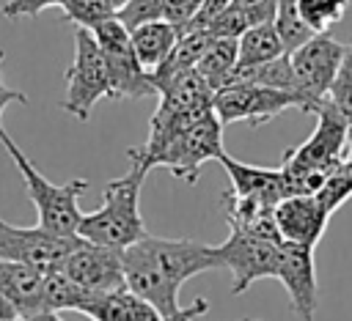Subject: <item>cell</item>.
<instances>
[{
    "instance_id": "cell-1",
    "label": "cell",
    "mask_w": 352,
    "mask_h": 321,
    "mask_svg": "<svg viewBox=\"0 0 352 321\" xmlns=\"http://www.w3.org/2000/svg\"><path fill=\"white\" fill-rule=\"evenodd\" d=\"M124 283L132 294L146 299L162 318L176 316L179 288L209 269H220L217 247L198 239H162L146 233L140 241L121 250Z\"/></svg>"
},
{
    "instance_id": "cell-2",
    "label": "cell",
    "mask_w": 352,
    "mask_h": 321,
    "mask_svg": "<svg viewBox=\"0 0 352 321\" xmlns=\"http://www.w3.org/2000/svg\"><path fill=\"white\" fill-rule=\"evenodd\" d=\"M316 129L311 137L294 148H289L280 159L283 189L289 195H316L324 178L344 162L346 143H349V123L346 118L324 99L316 107Z\"/></svg>"
},
{
    "instance_id": "cell-3",
    "label": "cell",
    "mask_w": 352,
    "mask_h": 321,
    "mask_svg": "<svg viewBox=\"0 0 352 321\" xmlns=\"http://www.w3.org/2000/svg\"><path fill=\"white\" fill-rule=\"evenodd\" d=\"M146 176L148 167L129 162V170L124 176L107 181L102 192V206L80 217L77 236L110 250H126L129 244L140 241L148 233L140 214V189Z\"/></svg>"
},
{
    "instance_id": "cell-4",
    "label": "cell",
    "mask_w": 352,
    "mask_h": 321,
    "mask_svg": "<svg viewBox=\"0 0 352 321\" xmlns=\"http://www.w3.org/2000/svg\"><path fill=\"white\" fill-rule=\"evenodd\" d=\"M160 104L148 123V137L143 145L129 148V162H138L151 170V156L165 148L179 132H184L190 123H195L201 115L212 112V96L214 91L198 77V71H184L182 77L170 80L165 88H160Z\"/></svg>"
},
{
    "instance_id": "cell-5",
    "label": "cell",
    "mask_w": 352,
    "mask_h": 321,
    "mask_svg": "<svg viewBox=\"0 0 352 321\" xmlns=\"http://www.w3.org/2000/svg\"><path fill=\"white\" fill-rule=\"evenodd\" d=\"M0 143L25 181L28 198L38 214V228L58 233V236H77V225L82 217V209L77 200L88 189V178H72L69 184H52L50 178L38 173V167L25 156V151L11 140V134L3 126H0Z\"/></svg>"
},
{
    "instance_id": "cell-6",
    "label": "cell",
    "mask_w": 352,
    "mask_h": 321,
    "mask_svg": "<svg viewBox=\"0 0 352 321\" xmlns=\"http://www.w3.org/2000/svg\"><path fill=\"white\" fill-rule=\"evenodd\" d=\"M223 151V123L217 121L214 110L201 115L195 123H190L184 132H179L165 148H160L151 156V167H165L179 181L195 184L201 176V167L209 159H220Z\"/></svg>"
},
{
    "instance_id": "cell-7",
    "label": "cell",
    "mask_w": 352,
    "mask_h": 321,
    "mask_svg": "<svg viewBox=\"0 0 352 321\" xmlns=\"http://www.w3.org/2000/svg\"><path fill=\"white\" fill-rule=\"evenodd\" d=\"M99 99H110V80L104 58L91 30L74 33V60L66 69V96L60 110L77 121H88Z\"/></svg>"
},
{
    "instance_id": "cell-8",
    "label": "cell",
    "mask_w": 352,
    "mask_h": 321,
    "mask_svg": "<svg viewBox=\"0 0 352 321\" xmlns=\"http://www.w3.org/2000/svg\"><path fill=\"white\" fill-rule=\"evenodd\" d=\"M91 36L99 44V52L104 58L107 80H110V99H146L154 96L157 88L151 77L140 69L132 44H129V30L121 25L118 16L99 22Z\"/></svg>"
},
{
    "instance_id": "cell-9",
    "label": "cell",
    "mask_w": 352,
    "mask_h": 321,
    "mask_svg": "<svg viewBox=\"0 0 352 321\" xmlns=\"http://www.w3.org/2000/svg\"><path fill=\"white\" fill-rule=\"evenodd\" d=\"M292 107L305 112V102L297 93L264 88V85H250V82L223 85L212 96V110L223 126L245 121L256 129V126H264L267 121H272L275 115H280L283 110H292Z\"/></svg>"
},
{
    "instance_id": "cell-10",
    "label": "cell",
    "mask_w": 352,
    "mask_h": 321,
    "mask_svg": "<svg viewBox=\"0 0 352 321\" xmlns=\"http://www.w3.org/2000/svg\"><path fill=\"white\" fill-rule=\"evenodd\" d=\"M344 49L346 44L336 41L330 33H314L302 47L289 52L300 96L308 102V112H316V107L327 99V91L341 66Z\"/></svg>"
},
{
    "instance_id": "cell-11",
    "label": "cell",
    "mask_w": 352,
    "mask_h": 321,
    "mask_svg": "<svg viewBox=\"0 0 352 321\" xmlns=\"http://www.w3.org/2000/svg\"><path fill=\"white\" fill-rule=\"evenodd\" d=\"M280 244L283 241L231 230L228 239L217 244L220 266L231 269V294H245L256 280H275L280 263Z\"/></svg>"
},
{
    "instance_id": "cell-12",
    "label": "cell",
    "mask_w": 352,
    "mask_h": 321,
    "mask_svg": "<svg viewBox=\"0 0 352 321\" xmlns=\"http://www.w3.org/2000/svg\"><path fill=\"white\" fill-rule=\"evenodd\" d=\"M80 236H58L44 228H19L0 219V261L28 263L38 272H52L74 250Z\"/></svg>"
},
{
    "instance_id": "cell-13",
    "label": "cell",
    "mask_w": 352,
    "mask_h": 321,
    "mask_svg": "<svg viewBox=\"0 0 352 321\" xmlns=\"http://www.w3.org/2000/svg\"><path fill=\"white\" fill-rule=\"evenodd\" d=\"M72 283H77L80 288H85L88 294H107V291H118L126 288L124 283V263H121V250H110V247H99L91 244L85 239H80L74 244V250L63 258V263L58 266Z\"/></svg>"
},
{
    "instance_id": "cell-14",
    "label": "cell",
    "mask_w": 352,
    "mask_h": 321,
    "mask_svg": "<svg viewBox=\"0 0 352 321\" xmlns=\"http://www.w3.org/2000/svg\"><path fill=\"white\" fill-rule=\"evenodd\" d=\"M275 280H280V285L286 288L289 302H292V313L300 321H314L316 307H319V283H316L314 250L302 247V244L283 241Z\"/></svg>"
},
{
    "instance_id": "cell-15",
    "label": "cell",
    "mask_w": 352,
    "mask_h": 321,
    "mask_svg": "<svg viewBox=\"0 0 352 321\" xmlns=\"http://www.w3.org/2000/svg\"><path fill=\"white\" fill-rule=\"evenodd\" d=\"M272 217H275L280 241L316 250L333 214L322 206V200L316 195H289V198L278 200V206L272 209Z\"/></svg>"
},
{
    "instance_id": "cell-16",
    "label": "cell",
    "mask_w": 352,
    "mask_h": 321,
    "mask_svg": "<svg viewBox=\"0 0 352 321\" xmlns=\"http://www.w3.org/2000/svg\"><path fill=\"white\" fill-rule=\"evenodd\" d=\"M228 178H231V195L236 198H253L264 206H278V200L286 198V189H283V176L278 167H258V165H245L228 154H220L217 159Z\"/></svg>"
},
{
    "instance_id": "cell-17",
    "label": "cell",
    "mask_w": 352,
    "mask_h": 321,
    "mask_svg": "<svg viewBox=\"0 0 352 321\" xmlns=\"http://www.w3.org/2000/svg\"><path fill=\"white\" fill-rule=\"evenodd\" d=\"M41 280L44 272L28 266V263H14V261H0V296L11 305L19 321L44 313L41 307Z\"/></svg>"
},
{
    "instance_id": "cell-18",
    "label": "cell",
    "mask_w": 352,
    "mask_h": 321,
    "mask_svg": "<svg viewBox=\"0 0 352 321\" xmlns=\"http://www.w3.org/2000/svg\"><path fill=\"white\" fill-rule=\"evenodd\" d=\"M77 313L88 316L91 321H162V316L129 288L96 294Z\"/></svg>"
},
{
    "instance_id": "cell-19",
    "label": "cell",
    "mask_w": 352,
    "mask_h": 321,
    "mask_svg": "<svg viewBox=\"0 0 352 321\" xmlns=\"http://www.w3.org/2000/svg\"><path fill=\"white\" fill-rule=\"evenodd\" d=\"M212 44V36L204 30V27H182L179 30V38L170 49V55L162 60V66H157L148 77L160 93V88H165L170 80L182 77L184 71H192L198 58L206 52V47Z\"/></svg>"
},
{
    "instance_id": "cell-20",
    "label": "cell",
    "mask_w": 352,
    "mask_h": 321,
    "mask_svg": "<svg viewBox=\"0 0 352 321\" xmlns=\"http://www.w3.org/2000/svg\"><path fill=\"white\" fill-rule=\"evenodd\" d=\"M176 38H179V27L165 19H151V22L135 25L129 30L132 52L146 74H151L157 66H162V60L170 55V49L176 44Z\"/></svg>"
},
{
    "instance_id": "cell-21",
    "label": "cell",
    "mask_w": 352,
    "mask_h": 321,
    "mask_svg": "<svg viewBox=\"0 0 352 321\" xmlns=\"http://www.w3.org/2000/svg\"><path fill=\"white\" fill-rule=\"evenodd\" d=\"M280 55H286V49L272 22L253 25L236 38V66H256L275 60Z\"/></svg>"
},
{
    "instance_id": "cell-22",
    "label": "cell",
    "mask_w": 352,
    "mask_h": 321,
    "mask_svg": "<svg viewBox=\"0 0 352 321\" xmlns=\"http://www.w3.org/2000/svg\"><path fill=\"white\" fill-rule=\"evenodd\" d=\"M234 69H236V38H212L206 52L195 63L198 77L212 91H220L223 85H228Z\"/></svg>"
},
{
    "instance_id": "cell-23",
    "label": "cell",
    "mask_w": 352,
    "mask_h": 321,
    "mask_svg": "<svg viewBox=\"0 0 352 321\" xmlns=\"http://www.w3.org/2000/svg\"><path fill=\"white\" fill-rule=\"evenodd\" d=\"M94 294L72 283L60 269L44 272L41 280V307L44 313H58V310H80Z\"/></svg>"
},
{
    "instance_id": "cell-24",
    "label": "cell",
    "mask_w": 352,
    "mask_h": 321,
    "mask_svg": "<svg viewBox=\"0 0 352 321\" xmlns=\"http://www.w3.org/2000/svg\"><path fill=\"white\" fill-rule=\"evenodd\" d=\"M272 25H275V30H278V36L283 41L286 55L294 52L297 47H302L314 36V30L302 22V16L297 11V0H278V11H275Z\"/></svg>"
},
{
    "instance_id": "cell-25",
    "label": "cell",
    "mask_w": 352,
    "mask_h": 321,
    "mask_svg": "<svg viewBox=\"0 0 352 321\" xmlns=\"http://www.w3.org/2000/svg\"><path fill=\"white\" fill-rule=\"evenodd\" d=\"M66 22H72L77 30H94L99 22L118 16L116 5L110 0H66L60 5Z\"/></svg>"
},
{
    "instance_id": "cell-26",
    "label": "cell",
    "mask_w": 352,
    "mask_h": 321,
    "mask_svg": "<svg viewBox=\"0 0 352 321\" xmlns=\"http://www.w3.org/2000/svg\"><path fill=\"white\" fill-rule=\"evenodd\" d=\"M349 8V0H297L302 22L314 33H327Z\"/></svg>"
},
{
    "instance_id": "cell-27",
    "label": "cell",
    "mask_w": 352,
    "mask_h": 321,
    "mask_svg": "<svg viewBox=\"0 0 352 321\" xmlns=\"http://www.w3.org/2000/svg\"><path fill=\"white\" fill-rule=\"evenodd\" d=\"M316 198L322 200V206H324L330 214H336V211L352 198V159L344 156V162L324 178V184L319 187Z\"/></svg>"
},
{
    "instance_id": "cell-28",
    "label": "cell",
    "mask_w": 352,
    "mask_h": 321,
    "mask_svg": "<svg viewBox=\"0 0 352 321\" xmlns=\"http://www.w3.org/2000/svg\"><path fill=\"white\" fill-rule=\"evenodd\" d=\"M327 102L346 118V123L352 126V41L346 44L344 49V58H341V66L336 71V80L327 91Z\"/></svg>"
},
{
    "instance_id": "cell-29",
    "label": "cell",
    "mask_w": 352,
    "mask_h": 321,
    "mask_svg": "<svg viewBox=\"0 0 352 321\" xmlns=\"http://www.w3.org/2000/svg\"><path fill=\"white\" fill-rule=\"evenodd\" d=\"M162 3L165 0H126V5L118 8V19L126 30L151 19H162Z\"/></svg>"
},
{
    "instance_id": "cell-30",
    "label": "cell",
    "mask_w": 352,
    "mask_h": 321,
    "mask_svg": "<svg viewBox=\"0 0 352 321\" xmlns=\"http://www.w3.org/2000/svg\"><path fill=\"white\" fill-rule=\"evenodd\" d=\"M66 0H6L3 3V16L6 19H22V16H36L44 8H60Z\"/></svg>"
},
{
    "instance_id": "cell-31",
    "label": "cell",
    "mask_w": 352,
    "mask_h": 321,
    "mask_svg": "<svg viewBox=\"0 0 352 321\" xmlns=\"http://www.w3.org/2000/svg\"><path fill=\"white\" fill-rule=\"evenodd\" d=\"M236 5L245 11L250 27L261 25V22H272L275 11H278V0H236Z\"/></svg>"
},
{
    "instance_id": "cell-32",
    "label": "cell",
    "mask_w": 352,
    "mask_h": 321,
    "mask_svg": "<svg viewBox=\"0 0 352 321\" xmlns=\"http://www.w3.org/2000/svg\"><path fill=\"white\" fill-rule=\"evenodd\" d=\"M3 63H6V49H0V118H3V110L8 104H28V96L16 88H8L3 82Z\"/></svg>"
},
{
    "instance_id": "cell-33",
    "label": "cell",
    "mask_w": 352,
    "mask_h": 321,
    "mask_svg": "<svg viewBox=\"0 0 352 321\" xmlns=\"http://www.w3.org/2000/svg\"><path fill=\"white\" fill-rule=\"evenodd\" d=\"M209 310V299H204V296H198L190 307H182L170 321H192V318H198L201 313H206Z\"/></svg>"
},
{
    "instance_id": "cell-34",
    "label": "cell",
    "mask_w": 352,
    "mask_h": 321,
    "mask_svg": "<svg viewBox=\"0 0 352 321\" xmlns=\"http://www.w3.org/2000/svg\"><path fill=\"white\" fill-rule=\"evenodd\" d=\"M0 321H19V318H16V313L11 310V305H8L3 296H0Z\"/></svg>"
},
{
    "instance_id": "cell-35",
    "label": "cell",
    "mask_w": 352,
    "mask_h": 321,
    "mask_svg": "<svg viewBox=\"0 0 352 321\" xmlns=\"http://www.w3.org/2000/svg\"><path fill=\"white\" fill-rule=\"evenodd\" d=\"M25 321H63L58 313H36V316H30V318H25Z\"/></svg>"
},
{
    "instance_id": "cell-36",
    "label": "cell",
    "mask_w": 352,
    "mask_h": 321,
    "mask_svg": "<svg viewBox=\"0 0 352 321\" xmlns=\"http://www.w3.org/2000/svg\"><path fill=\"white\" fill-rule=\"evenodd\" d=\"M346 159H352V129H349V143H346Z\"/></svg>"
},
{
    "instance_id": "cell-37",
    "label": "cell",
    "mask_w": 352,
    "mask_h": 321,
    "mask_svg": "<svg viewBox=\"0 0 352 321\" xmlns=\"http://www.w3.org/2000/svg\"><path fill=\"white\" fill-rule=\"evenodd\" d=\"M110 3H113V5H116V11H118V8H121V5H126V0H110Z\"/></svg>"
},
{
    "instance_id": "cell-38",
    "label": "cell",
    "mask_w": 352,
    "mask_h": 321,
    "mask_svg": "<svg viewBox=\"0 0 352 321\" xmlns=\"http://www.w3.org/2000/svg\"><path fill=\"white\" fill-rule=\"evenodd\" d=\"M239 321H261V318H239Z\"/></svg>"
},
{
    "instance_id": "cell-39",
    "label": "cell",
    "mask_w": 352,
    "mask_h": 321,
    "mask_svg": "<svg viewBox=\"0 0 352 321\" xmlns=\"http://www.w3.org/2000/svg\"><path fill=\"white\" fill-rule=\"evenodd\" d=\"M349 129H352V126H349Z\"/></svg>"
}]
</instances>
